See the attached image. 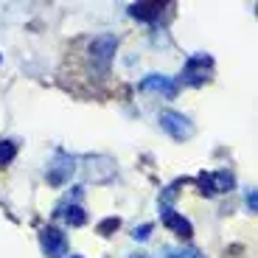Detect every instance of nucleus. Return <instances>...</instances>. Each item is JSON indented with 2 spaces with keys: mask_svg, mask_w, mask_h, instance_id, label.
<instances>
[{
  "mask_svg": "<svg viewBox=\"0 0 258 258\" xmlns=\"http://www.w3.org/2000/svg\"><path fill=\"white\" fill-rule=\"evenodd\" d=\"M14 157H17V143L14 141H0V166H9Z\"/></svg>",
  "mask_w": 258,
  "mask_h": 258,
  "instance_id": "nucleus-11",
  "label": "nucleus"
},
{
  "mask_svg": "<svg viewBox=\"0 0 258 258\" xmlns=\"http://www.w3.org/2000/svg\"><path fill=\"white\" fill-rule=\"evenodd\" d=\"M163 225L171 227V230H174L180 239H191V236H194L191 222H188L185 216H180L177 211H171V208H163Z\"/></svg>",
  "mask_w": 258,
  "mask_h": 258,
  "instance_id": "nucleus-8",
  "label": "nucleus"
},
{
  "mask_svg": "<svg viewBox=\"0 0 258 258\" xmlns=\"http://www.w3.org/2000/svg\"><path fill=\"white\" fill-rule=\"evenodd\" d=\"M135 258H143V255H135Z\"/></svg>",
  "mask_w": 258,
  "mask_h": 258,
  "instance_id": "nucleus-17",
  "label": "nucleus"
},
{
  "mask_svg": "<svg viewBox=\"0 0 258 258\" xmlns=\"http://www.w3.org/2000/svg\"><path fill=\"white\" fill-rule=\"evenodd\" d=\"M73 171H76V163H73V157L59 155L56 160L48 166V182H51V185H64V182L71 180Z\"/></svg>",
  "mask_w": 258,
  "mask_h": 258,
  "instance_id": "nucleus-5",
  "label": "nucleus"
},
{
  "mask_svg": "<svg viewBox=\"0 0 258 258\" xmlns=\"http://www.w3.org/2000/svg\"><path fill=\"white\" fill-rule=\"evenodd\" d=\"M87 51H90V62L96 64L101 73H107L110 71L112 56H115V51H118V37L115 34H98V37L90 42Z\"/></svg>",
  "mask_w": 258,
  "mask_h": 258,
  "instance_id": "nucleus-1",
  "label": "nucleus"
},
{
  "mask_svg": "<svg viewBox=\"0 0 258 258\" xmlns=\"http://www.w3.org/2000/svg\"><path fill=\"white\" fill-rule=\"evenodd\" d=\"M247 205H250V211H255V208H258V197H255V191L247 194Z\"/></svg>",
  "mask_w": 258,
  "mask_h": 258,
  "instance_id": "nucleus-15",
  "label": "nucleus"
},
{
  "mask_svg": "<svg viewBox=\"0 0 258 258\" xmlns=\"http://www.w3.org/2000/svg\"><path fill=\"white\" fill-rule=\"evenodd\" d=\"M64 219H68L71 227H82L87 222V216H84V211L79 205H71V208H64Z\"/></svg>",
  "mask_w": 258,
  "mask_h": 258,
  "instance_id": "nucleus-10",
  "label": "nucleus"
},
{
  "mask_svg": "<svg viewBox=\"0 0 258 258\" xmlns=\"http://www.w3.org/2000/svg\"><path fill=\"white\" fill-rule=\"evenodd\" d=\"M141 90L160 93V96H166V98H174L177 96V82L168 79V76H160V73H152V76H146L141 82Z\"/></svg>",
  "mask_w": 258,
  "mask_h": 258,
  "instance_id": "nucleus-6",
  "label": "nucleus"
},
{
  "mask_svg": "<svg viewBox=\"0 0 258 258\" xmlns=\"http://www.w3.org/2000/svg\"><path fill=\"white\" fill-rule=\"evenodd\" d=\"M39 244L48 252V258H62L64 252H68V239H64V233L56 230V227H42Z\"/></svg>",
  "mask_w": 258,
  "mask_h": 258,
  "instance_id": "nucleus-4",
  "label": "nucleus"
},
{
  "mask_svg": "<svg viewBox=\"0 0 258 258\" xmlns=\"http://www.w3.org/2000/svg\"><path fill=\"white\" fill-rule=\"evenodd\" d=\"M213 59L208 53H197L185 62V71H182V82L185 84H202L208 82V71H211Z\"/></svg>",
  "mask_w": 258,
  "mask_h": 258,
  "instance_id": "nucleus-3",
  "label": "nucleus"
},
{
  "mask_svg": "<svg viewBox=\"0 0 258 258\" xmlns=\"http://www.w3.org/2000/svg\"><path fill=\"white\" fill-rule=\"evenodd\" d=\"M118 225H121L118 219H104L101 225H98V233H101V236H110L112 230H118Z\"/></svg>",
  "mask_w": 258,
  "mask_h": 258,
  "instance_id": "nucleus-12",
  "label": "nucleus"
},
{
  "mask_svg": "<svg viewBox=\"0 0 258 258\" xmlns=\"http://www.w3.org/2000/svg\"><path fill=\"white\" fill-rule=\"evenodd\" d=\"M168 258H205L197 250H168Z\"/></svg>",
  "mask_w": 258,
  "mask_h": 258,
  "instance_id": "nucleus-13",
  "label": "nucleus"
},
{
  "mask_svg": "<svg viewBox=\"0 0 258 258\" xmlns=\"http://www.w3.org/2000/svg\"><path fill=\"white\" fill-rule=\"evenodd\" d=\"M160 126L166 129L168 135L174 138V141H188V138L194 135V123L188 121L185 115H180V112H160Z\"/></svg>",
  "mask_w": 258,
  "mask_h": 258,
  "instance_id": "nucleus-2",
  "label": "nucleus"
},
{
  "mask_svg": "<svg viewBox=\"0 0 258 258\" xmlns=\"http://www.w3.org/2000/svg\"><path fill=\"white\" fill-rule=\"evenodd\" d=\"M138 241H146L149 236H152V225H141V227H135V233H132Z\"/></svg>",
  "mask_w": 258,
  "mask_h": 258,
  "instance_id": "nucleus-14",
  "label": "nucleus"
},
{
  "mask_svg": "<svg viewBox=\"0 0 258 258\" xmlns=\"http://www.w3.org/2000/svg\"><path fill=\"white\" fill-rule=\"evenodd\" d=\"M166 6H168V3H163V0H152V3H135V6H129V14H132L135 20H146V23H152V20L160 17Z\"/></svg>",
  "mask_w": 258,
  "mask_h": 258,
  "instance_id": "nucleus-9",
  "label": "nucleus"
},
{
  "mask_svg": "<svg viewBox=\"0 0 258 258\" xmlns=\"http://www.w3.org/2000/svg\"><path fill=\"white\" fill-rule=\"evenodd\" d=\"M200 185L205 194H222V191H230L233 188V177L227 171H216V174H202L200 177Z\"/></svg>",
  "mask_w": 258,
  "mask_h": 258,
  "instance_id": "nucleus-7",
  "label": "nucleus"
},
{
  "mask_svg": "<svg viewBox=\"0 0 258 258\" xmlns=\"http://www.w3.org/2000/svg\"><path fill=\"white\" fill-rule=\"evenodd\" d=\"M71 258H82V255H71Z\"/></svg>",
  "mask_w": 258,
  "mask_h": 258,
  "instance_id": "nucleus-16",
  "label": "nucleus"
}]
</instances>
